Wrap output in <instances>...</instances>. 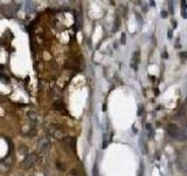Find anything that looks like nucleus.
Segmentation results:
<instances>
[{
    "label": "nucleus",
    "mask_w": 187,
    "mask_h": 176,
    "mask_svg": "<svg viewBox=\"0 0 187 176\" xmlns=\"http://www.w3.org/2000/svg\"><path fill=\"white\" fill-rule=\"evenodd\" d=\"M35 161H36V155L35 154H28L25 157V160L23 161V163H21V168L29 169L30 167H33V164L35 163Z\"/></svg>",
    "instance_id": "nucleus-1"
},
{
    "label": "nucleus",
    "mask_w": 187,
    "mask_h": 176,
    "mask_svg": "<svg viewBox=\"0 0 187 176\" xmlns=\"http://www.w3.org/2000/svg\"><path fill=\"white\" fill-rule=\"evenodd\" d=\"M50 140L48 136H42V138L39 140V142H37V145H39V148H40V150L41 152H48L49 149H50Z\"/></svg>",
    "instance_id": "nucleus-2"
},
{
    "label": "nucleus",
    "mask_w": 187,
    "mask_h": 176,
    "mask_svg": "<svg viewBox=\"0 0 187 176\" xmlns=\"http://www.w3.org/2000/svg\"><path fill=\"white\" fill-rule=\"evenodd\" d=\"M167 133L172 136V138H178L181 135V131H180L179 127L177 126V124H173V123H170L168 126H167Z\"/></svg>",
    "instance_id": "nucleus-3"
},
{
    "label": "nucleus",
    "mask_w": 187,
    "mask_h": 176,
    "mask_svg": "<svg viewBox=\"0 0 187 176\" xmlns=\"http://www.w3.org/2000/svg\"><path fill=\"white\" fill-rule=\"evenodd\" d=\"M35 8H36V5L34 4V2H26V12L27 13H32V12H34L35 11Z\"/></svg>",
    "instance_id": "nucleus-4"
},
{
    "label": "nucleus",
    "mask_w": 187,
    "mask_h": 176,
    "mask_svg": "<svg viewBox=\"0 0 187 176\" xmlns=\"http://www.w3.org/2000/svg\"><path fill=\"white\" fill-rule=\"evenodd\" d=\"M146 131H147V136H149L150 138H154V129H153L152 124H150V123L146 124Z\"/></svg>",
    "instance_id": "nucleus-5"
},
{
    "label": "nucleus",
    "mask_w": 187,
    "mask_h": 176,
    "mask_svg": "<svg viewBox=\"0 0 187 176\" xmlns=\"http://www.w3.org/2000/svg\"><path fill=\"white\" fill-rule=\"evenodd\" d=\"M27 116L29 117L30 120H33V121H35V122H37L39 120H40V116L35 113V112H28L27 113Z\"/></svg>",
    "instance_id": "nucleus-6"
},
{
    "label": "nucleus",
    "mask_w": 187,
    "mask_h": 176,
    "mask_svg": "<svg viewBox=\"0 0 187 176\" xmlns=\"http://www.w3.org/2000/svg\"><path fill=\"white\" fill-rule=\"evenodd\" d=\"M109 141H110V136H109V134H104V138H103V148H106V147H108Z\"/></svg>",
    "instance_id": "nucleus-7"
},
{
    "label": "nucleus",
    "mask_w": 187,
    "mask_h": 176,
    "mask_svg": "<svg viewBox=\"0 0 187 176\" xmlns=\"http://www.w3.org/2000/svg\"><path fill=\"white\" fill-rule=\"evenodd\" d=\"M143 110H144V107H143V105H139V108H138V115H142L143 114Z\"/></svg>",
    "instance_id": "nucleus-8"
},
{
    "label": "nucleus",
    "mask_w": 187,
    "mask_h": 176,
    "mask_svg": "<svg viewBox=\"0 0 187 176\" xmlns=\"http://www.w3.org/2000/svg\"><path fill=\"white\" fill-rule=\"evenodd\" d=\"M181 16H182V18H185V19L187 18V13H186V11H185V9H181Z\"/></svg>",
    "instance_id": "nucleus-9"
},
{
    "label": "nucleus",
    "mask_w": 187,
    "mask_h": 176,
    "mask_svg": "<svg viewBox=\"0 0 187 176\" xmlns=\"http://www.w3.org/2000/svg\"><path fill=\"white\" fill-rule=\"evenodd\" d=\"M120 40H122V44H126V42H125V33L122 34V39H120Z\"/></svg>",
    "instance_id": "nucleus-10"
},
{
    "label": "nucleus",
    "mask_w": 187,
    "mask_h": 176,
    "mask_svg": "<svg viewBox=\"0 0 187 176\" xmlns=\"http://www.w3.org/2000/svg\"><path fill=\"white\" fill-rule=\"evenodd\" d=\"M168 6H170V12H171V13H173V5H172V1H170V2H168Z\"/></svg>",
    "instance_id": "nucleus-11"
},
{
    "label": "nucleus",
    "mask_w": 187,
    "mask_h": 176,
    "mask_svg": "<svg viewBox=\"0 0 187 176\" xmlns=\"http://www.w3.org/2000/svg\"><path fill=\"white\" fill-rule=\"evenodd\" d=\"M160 14H161V18H166V16H167V12H166V11H161Z\"/></svg>",
    "instance_id": "nucleus-12"
},
{
    "label": "nucleus",
    "mask_w": 187,
    "mask_h": 176,
    "mask_svg": "<svg viewBox=\"0 0 187 176\" xmlns=\"http://www.w3.org/2000/svg\"><path fill=\"white\" fill-rule=\"evenodd\" d=\"M94 176H98L97 175V166L94 167Z\"/></svg>",
    "instance_id": "nucleus-13"
},
{
    "label": "nucleus",
    "mask_w": 187,
    "mask_h": 176,
    "mask_svg": "<svg viewBox=\"0 0 187 176\" xmlns=\"http://www.w3.org/2000/svg\"><path fill=\"white\" fill-rule=\"evenodd\" d=\"M180 56H181V58H184V59H186V58H187V52H184V53H181V54H180Z\"/></svg>",
    "instance_id": "nucleus-14"
},
{
    "label": "nucleus",
    "mask_w": 187,
    "mask_h": 176,
    "mask_svg": "<svg viewBox=\"0 0 187 176\" xmlns=\"http://www.w3.org/2000/svg\"><path fill=\"white\" fill-rule=\"evenodd\" d=\"M143 170H144V166H143V163L140 164V171H139V176L143 175Z\"/></svg>",
    "instance_id": "nucleus-15"
},
{
    "label": "nucleus",
    "mask_w": 187,
    "mask_h": 176,
    "mask_svg": "<svg viewBox=\"0 0 187 176\" xmlns=\"http://www.w3.org/2000/svg\"><path fill=\"white\" fill-rule=\"evenodd\" d=\"M167 37L170 39H172V31H168V34H167Z\"/></svg>",
    "instance_id": "nucleus-16"
}]
</instances>
